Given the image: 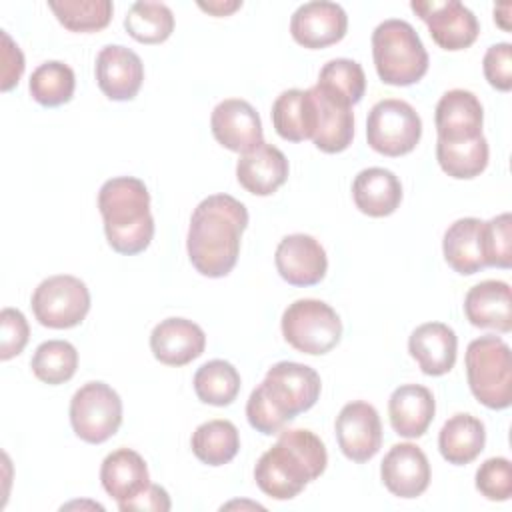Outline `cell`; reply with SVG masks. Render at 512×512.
Masks as SVG:
<instances>
[{"mask_svg":"<svg viewBox=\"0 0 512 512\" xmlns=\"http://www.w3.org/2000/svg\"><path fill=\"white\" fill-rule=\"evenodd\" d=\"M248 226L246 206L230 194H212L192 212L186 250L192 266L208 278L232 272L240 254V238Z\"/></svg>","mask_w":512,"mask_h":512,"instance_id":"1","label":"cell"},{"mask_svg":"<svg viewBox=\"0 0 512 512\" xmlns=\"http://www.w3.org/2000/svg\"><path fill=\"white\" fill-rule=\"evenodd\" d=\"M320 376L300 362H276L264 380L250 392L246 416L250 426L266 436L278 434L298 414L310 410L320 398Z\"/></svg>","mask_w":512,"mask_h":512,"instance_id":"2","label":"cell"},{"mask_svg":"<svg viewBox=\"0 0 512 512\" xmlns=\"http://www.w3.org/2000/svg\"><path fill=\"white\" fill-rule=\"evenodd\" d=\"M326 464V446L314 432L282 430L278 442L258 458L254 480L266 496L292 500L326 470Z\"/></svg>","mask_w":512,"mask_h":512,"instance_id":"3","label":"cell"},{"mask_svg":"<svg viewBox=\"0 0 512 512\" xmlns=\"http://www.w3.org/2000/svg\"><path fill=\"white\" fill-rule=\"evenodd\" d=\"M98 210L104 220L106 240L118 254L144 252L154 238L150 192L136 176H116L102 184Z\"/></svg>","mask_w":512,"mask_h":512,"instance_id":"4","label":"cell"},{"mask_svg":"<svg viewBox=\"0 0 512 512\" xmlns=\"http://www.w3.org/2000/svg\"><path fill=\"white\" fill-rule=\"evenodd\" d=\"M372 58L380 80L390 86H410L428 72V52L418 32L400 18H388L374 28Z\"/></svg>","mask_w":512,"mask_h":512,"instance_id":"5","label":"cell"},{"mask_svg":"<svg viewBox=\"0 0 512 512\" xmlns=\"http://www.w3.org/2000/svg\"><path fill=\"white\" fill-rule=\"evenodd\" d=\"M466 376L474 398L492 410L512 404L510 346L494 334L472 340L466 348Z\"/></svg>","mask_w":512,"mask_h":512,"instance_id":"6","label":"cell"},{"mask_svg":"<svg viewBox=\"0 0 512 512\" xmlns=\"http://www.w3.org/2000/svg\"><path fill=\"white\" fill-rule=\"evenodd\" d=\"M282 336L298 352L322 356L342 336V320L336 310L316 298H300L288 304L282 314Z\"/></svg>","mask_w":512,"mask_h":512,"instance_id":"7","label":"cell"},{"mask_svg":"<svg viewBox=\"0 0 512 512\" xmlns=\"http://www.w3.org/2000/svg\"><path fill=\"white\" fill-rule=\"evenodd\" d=\"M70 424L74 434L88 444H102L122 424V400L106 382H86L70 400Z\"/></svg>","mask_w":512,"mask_h":512,"instance_id":"8","label":"cell"},{"mask_svg":"<svg viewBox=\"0 0 512 512\" xmlns=\"http://www.w3.org/2000/svg\"><path fill=\"white\" fill-rule=\"evenodd\" d=\"M422 136V120L418 112L398 98L376 102L366 120L368 146L384 156H402L416 148Z\"/></svg>","mask_w":512,"mask_h":512,"instance_id":"9","label":"cell"},{"mask_svg":"<svg viewBox=\"0 0 512 512\" xmlns=\"http://www.w3.org/2000/svg\"><path fill=\"white\" fill-rule=\"evenodd\" d=\"M90 310L88 286L70 274H56L42 280L32 294V312L46 328L78 326Z\"/></svg>","mask_w":512,"mask_h":512,"instance_id":"10","label":"cell"},{"mask_svg":"<svg viewBox=\"0 0 512 512\" xmlns=\"http://www.w3.org/2000/svg\"><path fill=\"white\" fill-rule=\"evenodd\" d=\"M410 8L426 22L432 40L444 50H464L478 38V18L458 0H412Z\"/></svg>","mask_w":512,"mask_h":512,"instance_id":"11","label":"cell"},{"mask_svg":"<svg viewBox=\"0 0 512 512\" xmlns=\"http://www.w3.org/2000/svg\"><path fill=\"white\" fill-rule=\"evenodd\" d=\"M334 428L342 454L352 462H368L382 446L380 416L376 408L364 400L342 406Z\"/></svg>","mask_w":512,"mask_h":512,"instance_id":"12","label":"cell"},{"mask_svg":"<svg viewBox=\"0 0 512 512\" xmlns=\"http://www.w3.org/2000/svg\"><path fill=\"white\" fill-rule=\"evenodd\" d=\"M348 30L344 8L328 0H312L298 6L290 18L292 38L310 50L340 42Z\"/></svg>","mask_w":512,"mask_h":512,"instance_id":"13","label":"cell"},{"mask_svg":"<svg viewBox=\"0 0 512 512\" xmlns=\"http://www.w3.org/2000/svg\"><path fill=\"white\" fill-rule=\"evenodd\" d=\"M210 128L218 144L238 154H246L264 142L260 116L254 106L242 98L218 102L210 116Z\"/></svg>","mask_w":512,"mask_h":512,"instance_id":"14","label":"cell"},{"mask_svg":"<svg viewBox=\"0 0 512 512\" xmlns=\"http://www.w3.org/2000/svg\"><path fill=\"white\" fill-rule=\"evenodd\" d=\"M276 270L292 286H314L328 270V258L322 244L310 234L284 236L274 254Z\"/></svg>","mask_w":512,"mask_h":512,"instance_id":"15","label":"cell"},{"mask_svg":"<svg viewBox=\"0 0 512 512\" xmlns=\"http://www.w3.org/2000/svg\"><path fill=\"white\" fill-rule=\"evenodd\" d=\"M98 88L116 102L132 100L144 80V64L140 56L122 46V44H108L96 56L94 66Z\"/></svg>","mask_w":512,"mask_h":512,"instance_id":"16","label":"cell"},{"mask_svg":"<svg viewBox=\"0 0 512 512\" xmlns=\"http://www.w3.org/2000/svg\"><path fill=\"white\" fill-rule=\"evenodd\" d=\"M380 478L390 494L398 498H418L430 484V462L422 448L400 442L386 452L380 464Z\"/></svg>","mask_w":512,"mask_h":512,"instance_id":"17","label":"cell"},{"mask_svg":"<svg viewBox=\"0 0 512 512\" xmlns=\"http://www.w3.org/2000/svg\"><path fill=\"white\" fill-rule=\"evenodd\" d=\"M434 122L438 140L464 142L482 136L484 110L470 90L454 88L444 92L438 100Z\"/></svg>","mask_w":512,"mask_h":512,"instance_id":"18","label":"cell"},{"mask_svg":"<svg viewBox=\"0 0 512 512\" xmlns=\"http://www.w3.org/2000/svg\"><path fill=\"white\" fill-rule=\"evenodd\" d=\"M204 348V330L186 318H166L150 334V350L166 366H184L202 356Z\"/></svg>","mask_w":512,"mask_h":512,"instance_id":"19","label":"cell"},{"mask_svg":"<svg viewBox=\"0 0 512 512\" xmlns=\"http://www.w3.org/2000/svg\"><path fill=\"white\" fill-rule=\"evenodd\" d=\"M456 332L444 322L420 324L408 340V352L426 376H442L454 368Z\"/></svg>","mask_w":512,"mask_h":512,"instance_id":"20","label":"cell"},{"mask_svg":"<svg viewBox=\"0 0 512 512\" xmlns=\"http://www.w3.org/2000/svg\"><path fill=\"white\" fill-rule=\"evenodd\" d=\"M288 160L284 152L262 142L258 148L242 154L236 164L240 186L256 196L274 194L288 180Z\"/></svg>","mask_w":512,"mask_h":512,"instance_id":"21","label":"cell"},{"mask_svg":"<svg viewBox=\"0 0 512 512\" xmlns=\"http://www.w3.org/2000/svg\"><path fill=\"white\" fill-rule=\"evenodd\" d=\"M464 314L476 328L498 332L512 330V292L502 280H484L472 286L464 298Z\"/></svg>","mask_w":512,"mask_h":512,"instance_id":"22","label":"cell"},{"mask_svg":"<svg viewBox=\"0 0 512 512\" xmlns=\"http://www.w3.org/2000/svg\"><path fill=\"white\" fill-rule=\"evenodd\" d=\"M436 412L432 392L422 384H402L388 400V416L394 432L404 438H420Z\"/></svg>","mask_w":512,"mask_h":512,"instance_id":"23","label":"cell"},{"mask_svg":"<svg viewBox=\"0 0 512 512\" xmlns=\"http://www.w3.org/2000/svg\"><path fill=\"white\" fill-rule=\"evenodd\" d=\"M352 198L362 214L372 218L390 216L402 202V184L388 168H364L352 182Z\"/></svg>","mask_w":512,"mask_h":512,"instance_id":"24","label":"cell"},{"mask_svg":"<svg viewBox=\"0 0 512 512\" xmlns=\"http://www.w3.org/2000/svg\"><path fill=\"white\" fill-rule=\"evenodd\" d=\"M100 482L108 496L124 504L150 486V474L144 458L136 450L118 448L104 458Z\"/></svg>","mask_w":512,"mask_h":512,"instance_id":"25","label":"cell"},{"mask_svg":"<svg viewBox=\"0 0 512 512\" xmlns=\"http://www.w3.org/2000/svg\"><path fill=\"white\" fill-rule=\"evenodd\" d=\"M310 92L316 104V130L312 136L314 146L326 154L346 150L354 138L352 106L326 96L316 86H312Z\"/></svg>","mask_w":512,"mask_h":512,"instance_id":"26","label":"cell"},{"mask_svg":"<svg viewBox=\"0 0 512 512\" xmlns=\"http://www.w3.org/2000/svg\"><path fill=\"white\" fill-rule=\"evenodd\" d=\"M482 228L480 218H460L448 226L442 240V252L448 266L462 274L470 276L486 268L484 248H482Z\"/></svg>","mask_w":512,"mask_h":512,"instance_id":"27","label":"cell"},{"mask_svg":"<svg viewBox=\"0 0 512 512\" xmlns=\"http://www.w3.org/2000/svg\"><path fill=\"white\" fill-rule=\"evenodd\" d=\"M272 124L278 136L288 142L312 140L316 130V104L310 88L284 90L272 104Z\"/></svg>","mask_w":512,"mask_h":512,"instance_id":"28","label":"cell"},{"mask_svg":"<svg viewBox=\"0 0 512 512\" xmlns=\"http://www.w3.org/2000/svg\"><path fill=\"white\" fill-rule=\"evenodd\" d=\"M486 444V428L472 414H454L438 434V448L448 464L464 466L480 456Z\"/></svg>","mask_w":512,"mask_h":512,"instance_id":"29","label":"cell"},{"mask_svg":"<svg viewBox=\"0 0 512 512\" xmlns=\"http://www.w3.org/2000/svg\"><path fill=\"white\" fill-rule=\"evenodd\" d=\"M194 456L208 466L228 464L240 450L238 428L230 420H208L200 424L190 440Z\"/></svg>","mask_w":512,"mask_h":512,"instance_id":"30","label":"cell"},{"mask_svg":"<svg viewBox=\"0 0 512 512\" xmlns=\"http://www.w3.org/2000/svg\"><path fill=\"white\" fill-rule=\"evenodd\" d=\"M316 88L346 106H354L366 92V76L356 60L334 58L322 66Z\"/></svg>","mask_w":512,"mask_h":512,"instance_id":"31","label":"cell"},{"mask_svg":"<svg viewBox=\"0 0 512 512\" xmlns=\"http://www.w3.org/2000/svg\"><path fill=\"white\" fill-rule=\"evenodd\" d=\"M488 152L490 150L484 134L464 142H436V158L440 168L456 180L476 178L480 172H484L488 166Z\"/></svg>","mask_w":512,"mask_h":512,"instance_id":"32","label":"cell"},{"mask_svg":"<svg viewBox=\"0 0 512 512\" xmlns=\"http://www.w3.org/2000/svg\"><path fill=\"white\" fill-rule=\"evenodd\" d=\"M194 392L200 402L210 406H228L240 392V374L226 360H210L194 374Z\"/></svg>","mask_w":512,"mask_h":512,"instance_id":"33","label":"cell"},{"mask_svg":"<svg viewBox=\"0 0 512 512\" xmlns=\"http://www.w3.org/2000/svg\"><path fill=\"white\" fill-rule=\"evenodd\" d=\"M126 32L142 44H160L174 30V14L162 2H134L124 18Z\"/></svg>","mask_w":512,"mask_h":512,"instance_id":"34","label":"cell"},{"mask_svg":"<svg viewBox=\"0 0 512 512\" xmlns=\"http://www.w3.org/2000/svg\"><path fill=\"white\" fill-rule=\"evenodd\" d=\"M28 88L38 104L48 108L62 106L74 96V70L60 60H48L32 72Z\"/></svg>","mask_w":512,"mask_h":512,"instance_id":"35","label":"cell"},{"mask_svg":"<svg viewBox=\"0 0 512 512\" xmlns=\"http://www.w3.org/2000/svg\"><path fill=\"white\" fill-rule=\"evenodd\" d=\"M30 368L44 384L58 386L76 374L78 352L66 340H46L34 350Z\"/></svg>","mask_w":512,"mask_h":512,"instance_id":"36","label":"cell"},{"mask_svg":"<svg viewBox=\"0 0 512 512\" xmlns=\"http://www.w3.org/2000/svg\"><path fill=\"white\" fill-rule=\"evenodd\" d=\"M48 8L70 32H96L110 24L114 6L110 0H50Z\"/></svg>","mask_w":512,"mask_h":512,"instance_id":"37","label":"cell"},{"mask_svg":"<svg viewBox=\"0 0 512 512\" xmlns=\"http://www.w3.org/2000/svg\"><path fill=\"white\" fill-rule=\"evenodd\" d=\"M482 248L486 266L510 268L512 266V216L510 212L498 214L484 222Z\"/></svg>","mask_w":512,"mask_h":512,"instance_id":"38","label":"cell"},{"mask_svg":"<svg viewBox=\"0 0 512 512\" xmlns=\"http://www.w3.org/2000/svg\"><path fill=\"white\" fill-rule=\"evenodd\" d=\"M478 492L494 502H504L512 496V466L508 458H488L476 470Z\"/></svg>","mask_w":512,"mask_h":512,"instance_id":"39","label":"cell"},{"mask_svg":"<svg viewBox=\"0 0 512 512\" xmlns=\"http://www.w3.org/2000/svg\"><path fill=\"white\" fill-rule=\"evenodd\" d=\"M30 328L26 316L16 308H4L0 312V360L18 356L28 344Z\"/></svg>","mask_w":512,"mask_h":512,"instance_id":"40","label":"cell"},{"mask_svg":"<svg viewBox=\"0 0 512 512\" xmlns=\"http://www.w3.org/2000/svg\"><path fill=\"white\" fill-rule=\"evenodd\" d=\"M482 68L490 86L500 92H508L512 88V44H492L484 54Z\"/></svg>","mask_w":512,"mask_h":512,"instance_id":"41","label":"cell"},{"mask_svg":"<svg viewBox=\"0 0 512 512\" xmlns=\"http://www.w3.org/2000/svg\"><path fill=\"white\" fill-rule=\"evenodd\" d=\"M24 72V56L20 52V48L12 42L10 34L6 30H2V82L0 88L4 92L12 90L20 76Z\"/></svg>","mask_w":512,"mask_h":512,"instance_id":"42","label":"cell"},{"mask_svg":"<svg viewBox=\"0 0 512 512\" xmlns=\"http://www.w3.org/2000/svg\"><path fill=\"white\" fill-rule=\"evenodd\" d=\"M170 496L168 492L158 486V484H150L146 490H142L136 498L124 502V504H118V508L122 512H132V510H138V512H168L170 510Z\"/></svg>","mask_w":512,"mask_h":512,"instance_id":"43","label":"cell"},{"mask_svg":"<svg viewBox=\"0 0 512 512\" xmlns=\"http://www.w3.org/2000/svg\"><path fill=\"white\" fill-rule=\"evenodd\" d=\"M198 6L204 12L212 14V16H228L234 10H238L242 6V2L240 0H224V2L222 0H210V2H198Z\"/></svg>","mask_w":512,"mask_h":512,"instance_id":"44","label":"cell"},{"mask_svg":"<svg viewBox=\"0 0 512 512\" xmlns=\"http://www.w3.org/2000/svg\"><path fill=\"white\" fill-rule=\"evenodd\" d=\"M508 12H510V4H508V2L494 6V20H498V24H500L504 30H510V24H506Z\"/></svg>","mask_w":512,"mask_h":512,"instance_id":"45","label":"cell"}]
</instances>
